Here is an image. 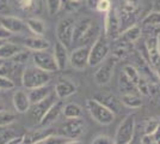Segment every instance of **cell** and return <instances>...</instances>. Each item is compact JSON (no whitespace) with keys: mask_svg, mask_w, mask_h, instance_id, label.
<instances>
[{"mask_svg":"<svg viewBox=\"0 0 160 144\" xmlns=\"http://www.w3.org/2000/svg\"><path fill=\"white\" fill-rule=\"evenodd\" d=\"M24 47L28 48L29 51L32 52H37V51H47L50 47V42L46 40L42 36H31V37H27L23 41Z\"/></svg>","mask_w":160,"mask_h":144,"instance_id":"cell-18","label":"cell"},{"mask_svg":"<svg viewBox=\"0 0 160 144\" xmlns=\"http://www.w3.org/2000/svg\"><path fill=\"white\" fill-rule=\"evenodd\" d=\"M56 94H50V95L48 96L47 99H44L43 101H41L38 103H35V104H31V115L35 120H37L38 123H40V120L42 118L44 117V114L48 112V109L53 106L54 103L56 102L55 100H56Z\"/></svg>","mask_w":160,"mask_h":144,"instance_id":"cell-14","label":"cell"},{"mask_svg":"<svg viewBox=\"0 0 160 144\" xmlns=\"http://www.w3.org/2000/svg\"><path fill=\"white\" fill-rule=\"evenodd\" d=\"M142 25L145 28H158L160 27V11H152L142 19Z\"/></svg>","mask_w":160,"mask_h":144,"instance_id":"cell-29","label":"cell"},{"mask_svg":"<svg viewBox=\"0 0 160 144\" xmlns=\"http://www.w3.org/2000/svg\"><path fill=\"white\" fill-rule=\"evenodd\" d=\"M25 23H27L28 29L35 36H43L44 33H46V30H47L46 23L42 21L41 18H37V17H30V18H28Z\"/></svg>","mask_w":160,"mask_h":144,"instance_id":"cell-23","label":"cell"},{"mask_svg":"<svg viewBox=\"0 0 160 144\" xmlns=\"http://www.w3.org/2000/svg\"><path fill=\"white\" fill-rule=\"evenodd\" d=\"M62 114L67 118V119H73V118H81L82 117V108L77 103H67L63 106V110Z\"/></svg>","mask_w":160,"mask_h":144,"instance_id":"cell-27","label":"cell"},{"mask_svg":"<svg viewBox=\"0 0 160 144\" xmlns=\"http://www.w3.org/2000/svg\"><path fill=\"white\" fill-rule=\"evenodd\" d=\"M19 51H22L19 46L14 45L12 42L6 41L0 47V58L4 59V60H8V59H11L12 56L17 54Z\"/></svg>","mask_w":160,"mask_h":144,"instance_id":"cell-26","label":"cell"},{"mask_svg":"<svg viewBox=\"0 0 160 144\" xmlns=\"http://www.w3.org/2000/svg\"><path fill=\"white\" fill-rule=\"evenodd\" d=\"M141 34H142V29H141L139 25H132L128 29H126L123 31V35H122V39H124L126 41H128L129 43H134L136 42L141 37Z\"/></svg>","mask_w":160,"mask_h":144,"instance_id":"cell-28","label":"cell"},{"mask_svg":"<svg viewBox=\"0 0 160 144\" xmlns=\"http://www.w3.org/2000/svg\"><path fill=\"white\" fill-rule=\"evenodd\" d=\"M99 31H100L99 24H98L97 22L93 21L92 24L90 25V28L87 29V31L85 33V35L81 37V40H80L79 43L84 45V46H90V45H92V43L97 40V37L100 35Z\"/></svg>","mask_w":160,"mask_h":144,"instance_id":"cell-24","label":"cell"},{"mask_svg":"<svg viewBox=\"0 0 160 144\" xmlns=\"http://www.w3.org/2000/svg\"><path fill=\"white\" fill-rule=\"evenodd\" d=\"M17 5L20 10L23 11H35L36 10V5H37V0H16Z\"/></svg>","mask_w":160,"mask_h":144,"instance_id":"cell-33","label":"cell"},{"mask_svg":"<svg viewBox=\"0 0 160 144\" xmlns=\"http://www.w3.org/2000/svg\"><path fill=\"white\" fill-rule=\"evenodd\" d=\"M94 99L97 101H99L100 103H103L109 109L112 110L113 113L120 112L122 102H121V100H117L113 95H110V94H98V95H96Z\"/></svg>","mask_w":160,"mask_h":144,"instance_id":"cell-21","label":"cell"},{"mask_svg":"<svg viewBox=\"0 0 160 144\" xmlns=\"http://www.w3.org/2000/svg\"><path fill=\"white\" fill-rule=\"evenodd\" d=\"M134 133H135V117L133 114H128L118 125L113 138V143L129 144L130 142H133Z\"/></svg>","mask_w":160,"mask_h":144,"instance_id":"cell-4","label":"cell"},{"mask_svg":"<svg viewBox=\"0 0 160 144\" xmlns=\"http://www.w3.org/2000/svg\"><path fill=\"white\" fill-rule=\"evenodd\" d=\"M4 62H5V60H4V59H1V58H0V67H1V66H2V64H4Z\"/></svg>","mask_w":160,"mask_h":144,"instance_id":"cell-51","label":"cell"},{"mask_svg":"<svg viewBox=\"0 0 160 144\" xmlns=\"http://www.w3.org/2000/svg\"><path fill=\"white\" fill-rule=\"evenodd\" d=\"M123 73H124V76L127 77L130 82L134 83L135 85L140 82V79H141L140 72L135 69L133 65H126V66L123 67Z\"/></svg>","mask_w":160,"mask_h":144,"instance_id":"cell-30","label":"cell"},{"mask_svg":"<svg viewBox=\"0 0 160 144\" xmlns=\"http://www.w3.org/2000/svg\"><path fill=\"white\" fill-rule=\"evenodd\" d=\"M8 8V1L7 0H0V12H5Z\"/></svg>","mask_w":160,"mask_h":144,"instance_id":"cell-46","label":"cell"},{"mask_svg":"<svg viewBox=\"0 0 160 144\" xmlns=\"http://www.w3.org/2000/svg\"><path fill=\"white\" fill-rule=\"evenodd\" d=\"M74 1H78V3H81V1H84V0H74Z\"/></svg>","mask_w":160,"mask_h":144,"instance_id":"cell-52","label":"cell"},{"mask_svg":"<svg viewBox=\"0 0 160 144\" xmlns=\"http://www.w3.org/2000/svg\"><path fill=\"white\" fill-rule=\"evenodd\" d=\"M79 7H80V3H78V1H74V0H62L61 10H63L65 12L72 13L74 11H77Z\"/></svg>","mask_w":160,"mask_h":144,"instance_id":"cell-35","label":"cell"},{"mask_svg":"<svg viewBox=\"0 0 160 144\" xmlns=\"http://www.w3.org/2000/svg\"><path fill=\"white\" fill-rule=\"evenodd\" d=\"M98 3H99V0H86L87 6L90 7L91 10H96V7H97V5H98Z\"/></svg>","mask_w":160,"mask_h":144,"instance_id":"cell-45","label":"cell"},{"mask_svg":"<svg viewBox=\"0 0 160 144\" xmlns=\"http://www.w3.org/2000/svg\"><path fill=\"white\" fill-rule=\"evenodd\" d=\"M14 87H16V84H14V82L12 79L0 76V90H1V91L14 89Z\"/></svg>","mask_w":160,"mask_h":144,"instance_id":"cell-38","label":"cell"},{"mask_svg":"<svg viewBox=\"0 0 160 144\" xmlns=\"http://www.w3.org/2000/svg\"><path fill=\"white\" fill-rule=\"evenodd\" d=\"M16 121V114L2 109L0 110V126H8Z\"/></svg>","mask_w":160,"mask_h":144,"instance_id":"cell-32","label":"cell"},{"mask_svg":"<svg viewBox=\"0 0 160 144\" xmlns=\"http://www.w3.org/2000/svg\"><path fill=\"white\" fill-rule=\"evenodd\" d=\"M121 21L116 11L111 8L108 13H105V22H104V35L107 39H117L120 36Z\"/></svg>","mask_w":160,"mask_h":144,"instance_id":"cell-9","label":"cell"},{"mask_svg":"<svg viewBox=\"0 0 160 144\" xmlns=\"http://www.w3.org/2000/svg\"><path fill=\"white\" fill-rule=\"evenodd\" d=\"M145 48L148 55V64L151 65L153 72L160 81V43L158 35L148 37L145 43Z\"/></svg>","mask_w":160,"mask_h":144,"instance_id":"cell-5","label":"cell"},{"mask_svg":"<svg viewBox=\"0 0 160 144\" xmlns=\"http://www.w3.org/2000/svg\"><path fill=\"white\" fill-rule=\"evenodd\" d=\"M30 56V52L29 51H19L17 54L11 58V60L17 64H20V65H25Z\"/></svg>","mask_w":160,"mask_h":144,"instance_id":"cell-36","label":"cell"},{"mask_svg":"<svg viewBox=\"0 0 160 144\" xmlns=\"http://www.w3.org/2000/svg\"><path fill=\"white\" fill-rule=\"evenodd\" d=\"M61 5H62V0H46V6L49 14H56L61 10Z\"/></svg>","mask_w":160,"mask_h":144,"instance_id":"cell-34","label":"cell"},{"mask_svg":"<svg viewBox=\"0 0 160 144\" xmlns=\"http://www.w3.org/2000/svg\"><path fill=\"white\" fill-rule=\"evenodd\" d=\"M4 131H6V129H5V126H0V135L4 132Z\"/></svg>","mask_w":160,"mask_h":144,"instance_id":"cell-49","label":"cell"},{"mask_svg":"<svg viewBox=\"0 0 160 144\" xmlns=\"http://www.w3.org/2000/svg\"><path fill=\"white\" fill-rule=\"evenodd\" d=\"M160 126V123L155 119H149L145 125V130H143V135H153L157 131V129Z\"/></svg>","mask_w":160,"mask_h":144,"instance_id":"cell-37","label":"cell"},{"mask_svg":"<svg viewBox=\"0 0 160 144\" xmlns=\"http://www.w3.org/2000/svg\"><path fill=\"white\" fill-rule=\"evenodd\" d=\"M74 25H75V21L73 17H66V18H62L56 27L58 41H60L67 48L73 43Z\"/></svg>","mask_w":160,"mask_h":144,"instance_id":"cell-7","label":"cell"},{"mask_svg":"<svg viewBox=\"0 0 160 144\" xmlns=\"http://www.w3.org/2000/svg\"><path fill=\"white\" fill-rule=\"evenodd\" d=\"M55 135V131L52 127H44V129H37V130H31L27 132L23 136V143L24 144H38L46 141L48 137Z\"/></svg>","mask_w":160,"mask_h":144,"instance_id":"cell-12","label":"cell"},{"mask_svg":"<svg viewBox=\"0 0 160 144\" xmlns=\"http://www.w3.org/2000/svg\"><path fill=\"white\" fill-rule=\"evenodd\" d=\"M111 8H112V6H111V1L110 0H99L98 5L96 7V10L100 13H108Z\"/></svg>","mask_w":160,"mask_h":144,"instance_id":"cell-39","label":"cell"},{"mask_svg":"<svg viewBox=\"0 0 160 144\" xmlns=\"http://www.w3.org/2000/svg\"><path fill=\"white\" fill-rule=\"evenodd\" d=\"M92 19L91 18H81L78 22H75L74 25V33H73V43H79L81 37L85 35L87 29L92 24Z\"/></svg>","mask_w":160,"mask_h":144,"instance_id":"cell-22","label":"cell"},{"mask_svg":"<svg viewBox=\"0 0 160 144\" xmlns=\"http://www.w3.org/2000/svg\"><path fill=\"white\" fill-rule=\"evenodd\" d=\"M121 102L122 104H124L126 107L129 108H139L142 104L141 97L139 95H136L135 93H126L121 95Z\"/></svg>","mask_w":160,"mask_h":144,"instance_id":"cell-25","label":"cell"},{"mask_svg":"<svg viewBox=\"0 0 160 144\" xmlns=\"http://www.w3.org/2000/svg\"><path fill=\"white\" fill-rule=\"evenodd\" d=\"M54 58L56 60L59 71H62L67 67L68 61H69V54H68V48L62 45L60 41H56L54 45V51H53Z\"/></svg>","mask_w":160,"mask_h":144,"instance_id":"cell-17","label":"cell"},{"mask_svg":"<svg viewBox=\"0 0 160 144\" xmlns=\"http://www.w3.org/2000/svg\"><path fill=\"white\" fill-rule=\"evenodd\" d=\"M54 90H55V94L58 96V99L62 100V99H66L68 96L75 94L77 93V87L71 81L62 79L59 83H56Z\"/></svg>","mask_w":160,"mask_h":144,"instance_id":"cell-19","label":"cell"},{"mask_svg":"<svg viewBox=\"0 0 160 144\" xmlns=\"http://www.w3.org/2000/svg\"><path fill=\"white\" fill-rule=\"evenodd\" d=\"M0 24L4 25L11 34H23L28 29L27 23L23 22L18 17L14 16H1L0 17Z\"/></svg>","mask_w":160,"mask_h":144,"instance_id":"cell-13","label":"cell"},{"mask_svg":"<svg viewBox=\"0 0 160 144\" xmlns=\"http://www.w3.org/2000/svg\"><path fill=\"white\" fill-rule=\"evenodd\" d=\"M116 64H117V58L115 55L108 56L107 59L100 64V66L93 75L94 81L98 85H105L111 81Z\"/></svg>","mask_w":160,"mask_h":144,"instance_id":"cell-6","label":"cell"},{"mask_svg":"<svg viewBox=\"0 0 160 144\" xmlns=\"http://www.w3.org/2000/svg\"><path fill=\"white\" fill-rule=\"evenodd\" d=\"M6 41H7V40H2V39H0V47H1V46H2V45H4Z\"/></svg>","mask_w":160,"mask_h":144,"instance_id":"cell-50","label":"cell"},{"mask_svg":"<svg viewBox=\"0 0 160 144\" xmlns=\"http://www.w3.org/2000/svg\"><path fill=\"white\" fill-rule=\"evenodd\" d=\"M2 109H4V107H2L1 104H0V110H2Z\"/></svg>","mask_w":160,"mask_h":144,"instance_id":"cell-53","label":"cell"},{"mask_svg":"<svg viewBox=\"0 0 160 144\" xmlns=\"http://www.w3.org/2000/svg\"><path fill=\"white\" fill-rule=\"evenodd\" d=\"M129 144H134V143H133V142H130V143H129Z\"/></svg>","mask_w":160,"mask_h":144,"instance_id":"cell-54","label":"cell"},{"mask_svg":"<svg viewBox=\"0 0 160 144\" xmlns=\"http://www.w3.org/2000/svg\"><path fill=\"white\" fill-rule=\"evenodd\" d=\"M136 89L139 90L140 93H142L143 95H148V85L142 78L140 79V82L136 84Z\"/></svg>","mask_w":160,"mask_h":144,"instance_id":"cell-43","label":"cell"},{"mask_svg":"<svg viewBox=\"0 0 160 144\" xmlns=\"http://www.w3.org/2000/svg\"><path fill=\"white\" fill-rule=\"evenodd\" d=\"M120 90L121 93H123V94H126V93H133L134 89H136V85L132 83L129 79H128L127 77L124 76V73H122L120 77Z\"/></svg>","mask_w":160,"mask_h":144,"instance_id":"cell-31","label":"cell"},{"mask_svg":"<svg viewBox=\"0 0 160 144\" xmlns=\"http://www.w3.org/2000/svg\"><path fill=\"white\" fill-rule=\"evenodd\" d=\"M67 142V137H62V136H56L53 135L50 137H48L46 141H43V144H65Z\"/></svg>","mask_w":160,"mask_h":144,"instance_id":"cell-40","label":"cell"},{"mask_svg":"<svg viewBox=\"0 0 160 144\" xmlns=\"http://www.w3.org/2000/svg\"><path fill=\"white\" fill-rule=\"evenodd\" d=\"M12 36V34L7 30L6 28L4 27V25H1L0 24V39H2V40H7V39H10Z\"/></svg>","mask_w":160,"mask_h":144,"instance_id":"cell-44","label":"cell"},{"mask_svg":"<svg viewBox=\"0 0 160 144\" xmlns=\"http://www.w3.org/2000/svg\"><path fill=\"white\" fill-rule=\"evenodd\" d=\"M0 95H1V90H0Z\"/></svg>","mask_w":160,"mask_h":144,"instance_id":"cell-55","label":"cell"},{"mask_svg":"<svg viewBox=\"0 0 160 144\" xmlns=\"http://www.w3.org/2000/svg\"><path fill=\"white\" fill-rule=\"evenodd\" d=\"M49 82H50V72L43 71L35 65L25 66L23 71L22 85L29 90L42 85H47Z\"/></svg>","mask_w":160,"mask_h":144,"instance_id":"cell-1","label":"cell"},{"mask_svg":"<svg viewBox=\"0 0 160 144\" xmlns=\"http://www.w3.org/2000/svg\"><path fill=\"white\" fill-rule=\"evenodd\" d=\"M62 110H63V103H62V101H56L48 109V112L44 114V117L40 120V123H38L40 126H42V127L50 126L52 124L55 123L59 119V117H60L61 113H62Z\"/></svg>","mask_w":160,"mask_h":144,"instance_id":"cell-16","label":"cell"},{"mask_svg":"<svg viewBox=\"0 0 160 144\" xmlns=\"http://www.w3.org/2000/svg\"><path fill=\"white\" fill-rule=\"evenodd\" d=\"M53 88L50 85H42V87H37V88H33V89H30L28 91L29 94V97H30V101H31V104H35V103H38L41 101H43L44 99H47L48 96L50 95L53 91Z\"/></svg>","mask_w":160,"mask_h":144,"instance_id":"cell-20","label":"cell"},{"mask_svg":"<svg viewBox=\"0 0 160 144\" xmlns=\"http://www.w3.org/2000/svg\"><path fill=\"white\" fill-rule=\"evenodd\" d=\"M91 144H115L113 143V139L107 136V135H98L93 138L92 143Z\"/></svg>","mask_w":160,"mask_h":144,"instance_id":"cell-41","label":"cell"},{"mask_svg":"<svg viewBox=\"0 0 160 144\" xmlns=\"http://www.w3.org/2000/svg\"><path fill=\"white\" fill-rule=\"evenodd\" d=\"M32 61L33 65L40 67L41 70L43 71H47V72H56L59 71V67H58V64H56V60L54 58V54L48 52L47 51H37V52H33L32 54Z\"/></svg>","mask_w":160,"mask_h":144,"instance_id":"cell-8","label":"cell"},{"mask_svg":"<svg viewBox=\"0 0 160 144\" xmlns=\"http://www.w3.org/2000/svg\"><path fill=\"white\" fill-rule=\"evenodd\" d=\"M12 103H13L14 109L22 114L29 112L31 108V101H30L29 94L24 90H17L14 93L12 97Z\"/></svg>","mask_w":160,"mask_h":144,"instance_id":"cell-15","label":"cell"},{"mask_svg":"<svg viewBox=\"0 0 160 144\" xmlns=\"http://www.w3.org/2000/svg\"><path fill=\"white\" fill-rule=\"evenodd\" d=\"M141 144H158L154 135H143L141 138Z\"/></svg>","mask_w":160,"mask_h":144,"instance_id":"cell-42","label":"cell"},{"mask_svg":"<svg viewBox=\"0 0 160 144\" xmlns=\"http://www.w3.org/2000/svg\"><path fill=\"white\" fill-rule=\"evenodd\" d=\"M110 46L105 35L100 34L97 40L91 45L90 49V58H88V66H98L109 56Z\"/></svg>","mask_w":160,"mask_h":144,"instance_id":"cell-3","label":"cell"},{"mask_svg":"<svg viewBox=\"0 0 160 144\" xmlns=\"http://www.w3.org/2000/svg\"><path fill=\"white\" fill-rule=\"evenodd\" d=\"M86 108L91 118L100 125H109L115 120V113L105 107L103 103L96 99H90L86 101Z\"/></svg>","mask_w":160,"mask_h":144,"instance_id":"cell-2","label":"cell"},{"mask_svg":"<svg viewBox=\"0 0 160 144\" xmlns=\"http://www.w3.org/2000/svg\"><path fill=\"white\" fill-rule=\"evenodd\" d=\"M90 49H91V46H80L75 48L69 55L71 66L77 70H84L86 66H88Z\"/></svg>","mask_w":160,"mask_h":144,"instance_id":"cell-10","label":"cell"},{"mask_svg":"<svg viewBox=\"0 0 160 144\" xmlns=\"http://www.w3.org/2000/svg\"><path fill=\"white\" fill-rule=\"evenodd\" d=\"M62 131L65 133V137L77 139L84 135L85 131V123L81 118H73L67 119L66 123L62 125Z\"/></svg>","mask_w":160,"mask_h":144,"instance_id":"cell-11","label":"cell"},{"mask_svg":"<svg viewBox=\"0 0 160 144\" xmlns=\"http://www.w3.org/2000/svg\"><path fill=\"white\" fill-rule=\"evenodd\" d=\"M65 144H82L80 141H78V139H72V141H67Z\"/></svg>","mask_w":160,"mask_h":144,"instance_id":"cell-48","label":"cell"},{"mask_svg":"<svg viewBox=\"0 0 160 144\" xmlns=\"http://www.w3.org/2000/svg\"><path fill=\"white\" fill-rule=\"evenodd\" d=\"M154 137H155V139H157V142H158V144H160V126L157 129V131L153 133Z\"/></svg>","mask_w":160,"mask_h":144,"instance_id":"cell-47","label":"cell"}]
</instances>
